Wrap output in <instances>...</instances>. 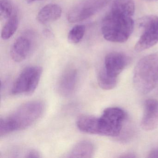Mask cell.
<instances>
[{"label":"cell","mask_w":158,"mask_h":158,"mask_svg":"<svg viewBox=\"0 0 158 158\" xmlns=\"http://www.w3.org/2000/svg\"><path fill=\"white\" fill-rule=\"evenodd\" d=\"M43 34H44L45 36H46L47 38H51L52 37V36H53V34H52L51 31L48 29H45L44 30Z\"/></svg>","instance_id":"cell-21"},{"label":"cell","mask_w":158,"mask_h":158,"mask_svg":"<svg viewBox=\"0 0 158 158\" xmlns=\"http://www.w3.org/2000/svg\"><path fill=\"white\" fill-rule=\"evenodd\" d=\"M109 1L83 0L70 9L67 14V20L69 23H76L86 20L103 9Z\"/></svg>","instance_id":"cell-7"},{"label":"cell","mask_w":158,"mask_h":158,"mask_svg":"<svg viewBox=\"0 0 158 158\" xmlns=\"http://www.w3.org/2000/svg\"><path fill=\"white\" fill-rule=\"evenodd\" d=\"M24 1L27 3L30 4V3H33L36 2L40 1H43V0H24Z\"/></svg>","instance_id":"cell-23"},{"label":"cell","mask_w":158,"mask_h":158,"mask_svg":"<svg viewBox=\"0 0 158 158\" xmlns=\"http://www.w3.org/2000/svg\"><path fill=\"white\" fill-rule=\"evenodd\" d=\"M25 157L28 158H40V154L37 151L33 149L30 150L27 152Z\"/></svg>","instance_id":"cell-19"},{"label":"cell","mask_w":158,"mask_h":158,"mask_svg":"<svg viewBox=\"0 0 158 158\" xmlns=\"http://www.w3.org/2000/svg\"><path fill=\"white\" fill-rule=\"evenodd\" d=\"M146 1H148V2H153V1H158V0H145Z\"/></svg>","instance_id":"cell-24"},{"label":"cell","mask_w":158,"mask_h":158,"mask_svg":"<svg viewBox=\"0 0 158 158\" xmlns=\"http://www.w3.org/2000/svg\"><path fill=\"white\" fill-rule=\"evenodd\" d=\"M135 155L132 153H125L123 154L122 156H120V158H135Z\"/></svg>","instance_id":"cell-22"},{"label":"cell","mask_w":158,"mask_h":158,"mask_svg":"<svg viewBox=\"0 0 158 158\" xmlns=\"http://www.w3.org/2000/svg\"><path fill=\"white\" fill-rule=\"evenodd\" d=\"M61 8L57 4H48L39 12L37 16L38 21L42 24L55 22L60 18Z\"/></svg>","instance_id":"cell-12"},{"label":"cell","mask_w":158,"mask_h":158,"mask_svg":"<svg viewBox=\"0 0 158 158\" xmlns=\"http://www.w3.org/2000/svg\"><path fill=\"white\" fill-rule=\"evenodd\" d=\"M135 10V5L133 0H114L110 12L132 17Z\"/></svg>","instance_id":"cell-14"},{"label":"cell","mask_w":158,"mask_h":158,"mask_svg":"<svg viewBox=\"0 0 158 158\" xmlns=\"http://www.w3.org/2000/svg\"><path fill=\"white\" fill-rule=\"evenodd\" d=\"M31 43L29 39L25 37H18L13 44L11 49V56L15 62L24 60L30 53Z\"/></svg>","instance_id":"cell-11"},{"label":"cell","mask_w":158,"mask_h":158,"mask_svg":"<svg viewBox=\"0 0 158 158\" xmlns=\"http://www.w3.org/2000/svg\"><path fill=\"white\" fill-rule=\"evenodd\" d=\"M140 126L142 129L150 131L158 126V101L149 99L144 103V112Z\"/></svg>","instance_id":"cell-10"},{"label":"cell","mask_w":158,"mask_h":158,"mask_svg":"<svg viewBox=\"0 0 158 158\" xmlns=\"http://www.w3.org/2000/svg\"><path fill=\"white\" fill-rule=\"evenodd\" d=\"M138 26L142 31L135 50L141 52L156 45L158 42V16L147 15L139 19Z\"/></svg>","instance_id":"cell-6"},{"label":"cell","mask_w":158,"mask_h":158,"mask_svg":"<svg viewBox=\"0 0 158 158\" xmlns=\"http://www.w3.org/2000/svg\"><path fill=\"white\" fill-rule=\"evenodd\" d=\"M126 114L118 107H110L103 111L97 120V135L110 137L121 135Z\"/></svg>","instance_id":"cell-4"},{"label":"cell","mask_w":158,"mask_h":158,"mask_svg":"<svg viewBox=\"0 0 158 158\" xmlns=\"http://www.w3.org/2000/svg\"><path fill=\"white\" fill-rule=\"evenodd\" d=\"M95 152V146L89 140H84L77 143L70 151L69 158H91Z\"/></svg>","instance_id":"cell-13"},{"label":"cell","mask_w":158,"mask_h":158,"mask_svg":"<svg viewBox=\"0 0 158 158\" xmlns=\"http://www.w3.org/2000/svg\"><path fill=\"white\" fill-rule=\"evenodd\" d=\"M13 7L9 0H0V19H9L12 16Z\"/></svg>","instance_id":"cell-18"},{"label":"cell","mask_w":158,"mask_h":158,"mask_svg":"<svg viewBox=\"0 0 158 158\" xmlns=\"http://www.w3.org/2000/svg\"><path fill=\"white\" fill-rule=\"evenodd\" d=\"M148 158H158V148H154L150 151L148 154Z\"/></svg>","instance_id":"cell-20"},{"label":"cell","mask_w":158,"mask_h":158,"mask_svg":"<svg viewBox=\"0 0 158 158\" xmlns=\"http://www.w3.org/2000/svg\"><path fill=\"white\" fill-rule=\"evenodd\" d=\"M134 26L132 17L110 11L102 21V32L106 40L123 43L128 39L133 33Z\"/></svg>","instance_id":"cell-3"},{"label":"cell","mask_w":158,"mask_h":158,"mask_svg":"<svg viewBox=\"0 0 158 158\" xmlns=\"http://www.w3.org/2000/svg\"><path fill=\"white\" fill-rule=\"evenodd\" d=\"M78 73L77 69L69 67L64 71L58 81L57 89L60 95L69 97L73 94L78 83Z\"/></svg>","instance_id":"cell-9"},{"label":"cell","mask_w":158,"mask_h":158,"mask_svg":"<svg viewBox=\"0 0 158 158\" xmlns=\"http://www.w3.org/2000/svg\"><path fill=\"white\" fill-rule=\"evenodd\" d=\"M136 90L141 94L153 90L158 82V55L150 54L140 59L136 65L133 78Z\"/></svg>","instance_id":"cell-2"},{"label":"cell","mask_w":158,"mask_h":158,"mask_svg":"<svg viewBox=\"0 0 158 158\" xmlns=\"http://www.w3.org/2000/svg\"><path fill=\"white\" fill-rule=\"evenodd\" d=\"M43 69L39 66H28L19 75L14 84L11 93L14 95H31L40 81Z\"/></svg>","instance_id":"cell-5"},{"label":"cell","mask_w":158,"mask_h":158,"mask_svg":"<svg viewBox=\"0 0 158 158\" xmlns=\"http://www.w3.org/2000/svg\"><path fill=\"white\" fill-rule=\"evenodd\" d=\"M19 25V21L16 14L12 15L5 24L1 32V37L3 40L10 39L16 32Z\"/></svg>","instance_id":"cell-15"},{"label":"cell","mask_w":158,"mask_h":158,"mask_svg":"<svg viewBox=\"0 0 158 158\" xmlns=\"http://www.w3.org/2000/svg\"><path fill=\"white\" fill-rule=\"evenodd\" d=\"M131 61L127 55L120 52H112L107 54L104 59L103 71L111 77L117 78Z\"/></svg>","instance_id":"cell-8"},{"label":"cell","mask_w":158,"mask_h":158,"mask_svg":"<svg viewBox=\"0 0 158 158\" xmlns=\"http://www.w3.org/2000/svg\"><path fill=\"white\" fill-rule=\"evenodd\" d=\"M44 103L33 101L24 103L12 113L0 119V135L28 128L35 123L44 112Z\"/></svg>","instance_id":"cell-1"},{"label":"cell","mask_w":158,"mask_h":158,"mask_svg":"<svg viewBox=\"0 0 158 158\" xmlns=\"http://www.w3.org/2000/svg\"><path fill=\"white\" fill-rule=\"evenodd\" d=\"M85 32V27L83 25L75 26L68 33V41L70 44H77L83 39Z\"/></svg>","instance_id":"cell-17"},{"label":"cell","mask_w":158,"mask_h":158,"mask_svg":"<svg viewBox=\"0 0 158 158\" xmlns=\"http://www.w3.org/2000/svg\"><path fill=\"white\" fill-rule=\"evenodd\" d=\"M98 81L101 88L104 90H111L116 87L117 78L110 76L106 74L103 69H102L98 74Z\"/></svg>","instance_id":"cell-16"}]
</instances>
